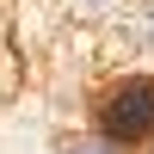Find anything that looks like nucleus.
<instances>
[{
    "instance_id": "1",
    "label": "nucleus",
    "mask_w": 154,
    "mask_h": 154,
    "mask_svg": "<svg viewBox=\"0 0 154 154\" xmlns=\"http://www.w3.org/2000/svg\"><path fill=\"white\" fill-rule=\"evenodd\" d=\"M99 130H105L111 142H123V148L154 142V80H148V74H130V80H123L117 93L105 99Z\"/></svg>"
}]
</instances>
